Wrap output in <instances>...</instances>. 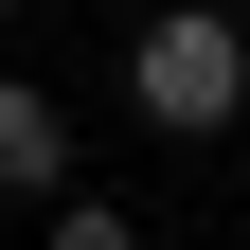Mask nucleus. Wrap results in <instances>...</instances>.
Instances as JSON below:
<instances>
[{
	"instance_id": "nucleus-1",
	"label": "nucleus",
	"mask_w": 250,
	"mask_h": 250,
	"mask_svg": "<svg viewBox=\"0 0 250 250\" xmlns=\"http://www.w3.org/2000/svg\"><path fill=\"white\" fill-rule=\"evenodd\" d=\"M125 107L161 125V143H214V125L250 107V36L214 18V0H179V18H143V36H125Z\"/></svg>"
},
{
	"instance_id": "nucleus-2",
	"label": "nucleus",
	"mask_w": 250,
	"mask_h": 250,
	"mask_svg": "<svg viewBox=\"0 0 250 250\" xmlns=\"http://www.w3.org/2000/svg\"><path fill=\"white\" fill-rule=\"evenodd\" d=\"M54 179H72V125H54V89L0 72V197H54Z\"/></svg>"
},
{
	"instance_id": "nucleus-3",
	"label": "nucleus",
	"mask_w": 250,
	"mask_h": 250,
	"mask_svg": "<svg viewBox=\"0 0 250 250\" xmlns=\"http://www.w3.org/2000/svg\"><path fill=\"white\" fill-rule=\"evenodd\" d=\"M54 250H143V232H125L107 197H72V214H54Z\"/></svg>"
},
{
	"instance_id": "nucleus-4",
	"label": "nucleus",
	"mask_w": 250,
	"mask_h": 250,
	"mask_svg": "<svg viewBox=\"0 0 250 250\" xmlns=\"http://www.w3.org/2000/svg\"><path fill=\"white\" fill-rule=\"evenodd\" d=\"M0 18H18V0H0Z\"/></svg>"
}]
</instances>
